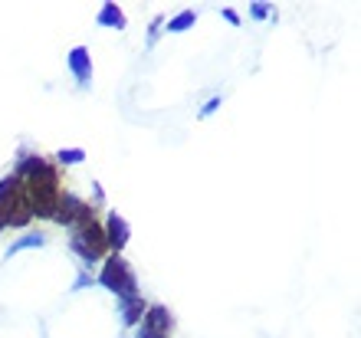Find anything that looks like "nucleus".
<instances>
[{
    "mask_svg": "<svg viewBox=\"0 0 361 338\" xmlns=\"http://www.w3.org/2000/svg\"><path fill=\"white\" fill-rule=\"evenodd\" d=\"M171 332V315L164 306H152V309L142 315V325H138V335L135 338H168Z\"/></svg>",
    "mask_w": 361,
    "mask_h": 338,
    "instance_id": "4",
    "label": "nucleus"
},
{
    "mask_svg": "<svg viewBox=\"0 0 361 338\" xmlns=\"http://www.w3.org/2000/svg\"><path fill=\"white\" fill-rule=\"evenodd\" d=\"M105 243L115 246V253H122L125 246H128V224H125V217L109 214V224H105Z\"/></svg>",
    "mask_w": 361,
    "mask_h": 338,
    "instance_id": "6",
    "label": "nucleus"
},
{
    "mask_svg": "<svg viewBox=\"0 0 361 338\" xmlns=\"http://www.w3.org/2000/svg\"><path fill=\"white\" fill-rule=\"evenodd\" d=\"M102 286L105 289H112L118 299H132V296H138V282H135V270L128 266V260H122V256L115 253L112 260H105L102 266Z\"/></svg>",
    "mask_w": 361,
    "mask_h": 338,
    "instance_id": "2",
    "label": "nucleus"
},
{
    "mask_svg": "<svg viewBox=\"0 0 361 338\" xmlns=\"http://www.w3.org/2000/svg\"><path fill=\"white\" fill-rule=\"evenodd\" d=\"M82 158H86V155H82L79 148H63L59 151V161H63V164H79Z\"/></svg>",
    "mask_w": 361,
    "mask_h": 338,
    "instance_id": "11",
    "label": "nucleus"
},
{
    "mask_svg": "<svg viewBox=\"0 0 361 338\" xmlns=\"http://www.w3.org/2000/svg\"><path fill=\"white\" fill-rule=\"evenodd\" d=\"M220 102H224V99H220V95H214V99H210V102H207V105H204V109H200V119H207V115H210V112H214V109H217V105H220Z\"/></svg>",
    "mask_w": 361,
    "mask_h": 338,
    "instance_id": "14",
    "label": "nucleus"
},
{
    "mask_svg": "<svg viewBox=\"0 0 361 338\" xmlns=\"http://www.w3.org/2000/svg\"><path fill=\"white\" fill-rule=\"evenodd\" d=\"M99 23H102V27L122 30V27H125V13H122V7H115V4H102V10H99Z\"/></svg>",
    "mask_w": 361,
    "mask_h": 338,
    "instance_id": "9",
    "label": "nucleus"
},
{
    "mask_svg": "<svg viewBox=\"0 0 361 338\" xmlns=\"http://www.w3.org/2000/svg\"><path fill=\"white\" fill-rule=\"evenodd\" d=\"M23 178H30V207H33V214L39 217H53L56 214V204H59V188H56V174L49 168L47 161L39 158H30L23 161V168H20Z\"/></svg>",
    "mask_w": 361,
    "mask_h": 338,
    "instance_id": "1",
    "label": "nucleus"
},
{
    "mask_svg": "<svg viewBox=\"0 0 361 338\" xmlns=\"http://www.w3.org/2000/svg\"><path fill=\"white\" fill-rule=\"evenodd\" d=\"M59 220V224H66V227H82V224H92V207H86L82 200L76 198H59L56 204V214H53Z\"/></svg>",
    "mask_w": 361,
    "mask_h": 338,
    "instance_id": "5",
    "label": "nucleus"
},
{
    "mask_svg": "<svg viewBox=\"0 0 361 338\" xmlns=\"http://www.w3.org/2000/svg\"><path fill=\"white\" fill-rule=\"evenodd\" d=\"M250 13L257 20H267L269 13H273V7H267V4H250Z\"/></svg>",
    "mask_w": 361,
    "mask_h": 338,
    "instance_id": "13",
    "label": "nucleus"
},
{
    "mask_svg": "<svg viewBox=\"0 0 361 338\" xmlns=\"http://www.w3.org/2000/svg\"><path fill=\"white\" fill-rule=\"evenodd\" d=\"M224 17H227V20H230V23H233V27H237V23H240V17H237V13H233V10H230V7H227V10H224Z\"/></svg>",
    "mask_w": 361,
    "mask_h": 338,
    "instance_id": "15",
    "label": "nucleus"
},
{
    "mask_svg": "<svg viewBox=\"0 0 361 338\" xmlns=\"http://www.w3.org/2000/svg\"><path fill=\"white\" fill-rule=\"evenodd\" d=\"M194 23H197L194 10H184V13H178V17H174L171 23H168V30H171V33H184V30H190Z\"/></svg>",
    "mask_w": 361,
    "mask_h": 338,
    "instance_id": "10",
    "label": "nucleus"
},
{
    "mask_svg": "<svg viewBox=\"0 0 361 338\" xmlns=\"http://www.w3.org/2000/svg\"><path fill=\"white\" fill-rule=\"evenodd\" d=\"M79 234H76V240H73V246L79 250V256L86 260V263H95L99 256L105 253V234H102V227H95V224H82V227H76Z\"/></svg>",
    "mask_w": 361,
    "mask_h": 338,
    "instance_id": "3",
    "label": "nucleus"
},
{
    "mask_svg": "<svg viewBox=\"0 0 361 338\" xmlns=\"http://www.w3.org/2000/svg\"><path fill=\"white\" fill-rule=\"evenodd\" d=\"M145 312H148V306H145L138 296H132V299L122 302V319H125V325H135V322H142Z\"/></svg>",
    "mask_w": 361,
    "mask_h": 338,
    "instance_id": "8",
    "label": "nucleus"
},
{
    "mask_svg": "<svg viewBox=\"0 0 361 338\" xmlns=\"http://www.w3.org/2000/svg\"><path fill=\"white\" fill-rule=\"evenodd\" d=\"M69 69H73V76H76L79 83H89V76H92V59H89V49L76 47L73 53H69Z\"/></svg>",
    "mask_w": 361,
    "mask_h": 338,
    "instance_id": "7",
    "label": "nucleus"
},
{
    "mask_svg": "<svg viewBox=\"0 0 361 338\" xmlns=\"http://www.w3.org/2000/svg\"><path fill=\"white\" fill-rule=\"evenodd\" d=\"M27 246H43V236H23L20 243L10 246V253H20V250H27Z\"/></svg>",
    "mask_w": 361,
    "mask_h": 338,
    "instance_id": "12",
    "label": "nucleus"
}]
</instances>
